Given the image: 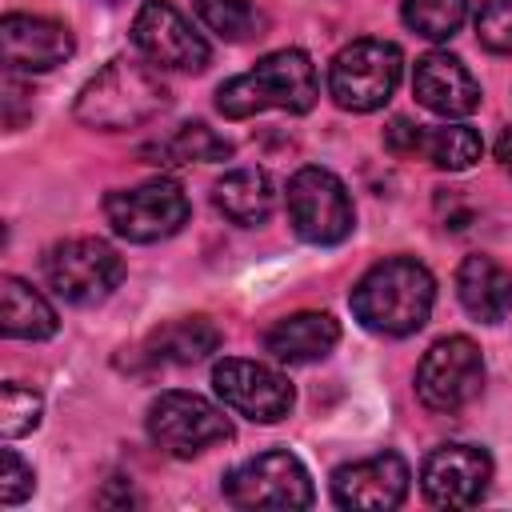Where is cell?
I'll return each instance as SVG.
<instances>
[{
    "mask_svg": "<svg viewBox=\"0 0 512 512\" xmlns=\"http://www.w3.org/2000/svg\"><path fill=\"white\" fill-rule=\"evenodd\" d=\"M352 316L380 336H412L424 328L436 304L432 272L412 256H388L372 264L352 288Z\"/></svg>",
    "mask_w": 512,
    "mask_h": 512,
    "instance_id": "6da1fadb",
    "label": "cell"
},
{
    "mask_svg": "<svg viewBox=\"0 0 512 512\" xmlns=\"http://www.w3.org/2000/svg\"><path fill=\"white\" fill-rule=\"evenodd\" d=\"M172 92L152 64L116 56L108 60L76 96V120L96 132H128L156 120Z\"/></svg>",
    "mask_w": 512,
    "mask_h": 512,
    "instance_id": "7a4b0ae2",
    "label": "cell"
},
{
    "mask_svg": "<svg viewBox=\"0 0 512 512\" xmlns=\"http://www.w3.org/2000/svg\"><path fill=\"white\" fill-rule=\"evenodd\" d=\"M316 96H320V80H316V64L308 60V52L276 48V52L260 56L248 72H240L216 88V112L224 120H248L268 108L308 112L316 104Z\"/></svg>",
    "mask_w": 512,
    "mask_h": 512,
    "instance_id": "3957f363",
    "label": "cell"
},
{
    "mask_svg": "<svg viewBox=\"0 0 512 512\" xmlns=\"http://www.w3.org/2000/svg\"><path fill=\"white\" fill-rule=\"evenodd\" d=\"M404 72V56L392 40H352L328 64V96L344 112H376L392 100Z\"/></svg>",
    "mask_w": 512,
    "mask_h": 512,
    "instance_id": "277c9868",
    "label": "cell"
},
{
    "mask_svg": "<svg viewBox=\"0 0 512 512\" xmlns=\"http://www.w3.org/2000/svg\"><path fill=\"white\" fill-rule=\"evenodd\" d=\"M148 436L168 456L192 460V456L208 452L212 444L232 440V420L212 400L172 388V392H160L148 404Z\"/></svg>",
    "mask_w": 512,
    "mask_h": 512,
    "instance_id": "5b68a950",
    "label": "cell"
},
{
    "mask_svg": "<svg viewBox=\"0 0 512 512\" xmlns=\"http://www.w3.org/2000/svg\"><path fill=\"white\" fill-rule=\"evenodd\" d=\"M284 204H288L292 232L308 244H340V240H348V232L356 224L352 196H348L344 180L328 168H316V164L300 168L288 180Z\"/></svg>",
    "mask_w": 512,
    "mask_h": 512,
    "instance_id": "8992f818",
    "label": "cell"
},
{
    "mask_svg": "<svg viewBox=\"0 0 512 512\" xmlns=\"http://www.w3.org/2000/svg\"><path fill=\"white\" fill-rule=\"evenodd\" d=\"M44 276L52 292L64 296L68 304H100L124 280V260L100 236H72L48 248Z\"/></svg>",
    "mask_w": 512,
    "mask_h": 512,
    "instance_id": "52a82bcc",
    "label": "cell"
},
{
    "mask_svg": "<svg viewBox=\"0 0 512 512\" xmlns=\"http://www.w3.org/2000/svg\"><path fill=\"white\" fill-rule=\"evenodd\" d=\"M104 216L112 232L128 244H156L184 228L188 196L176 180H144L136 188H116L104 196Z\"/></svg>",
    "mask_w": 512,
    "mask_h": 512,
    "instance_id": "ba28073f",
    "label": "cell"
},
{
    "mask_svg": "<svg viewBox=\"0 0 512 512\" xmlns=\"http://www.w3.org/2000/svg\"><path fill=\"white\" fill-rule=\"evenodd\" d=\"M484 392V356L468 336L436 340L416 364V396L432 412H460Z\"/></svg>",
    "mask_w": 512,
    "mask_h": 512,
    "instance_id": "9c48e42d",
    "label": "cell"
},
{
    "mask_svg": "<svg viewBox=\"0 0 512 512\" xmlns=\"http://www.w3.org/2000/svg\"><path fill=\"white\" fill-rule=\"evenodd\" d=\"M224 500L236 508H308L312 480L292 452L272 448V452L248 456L224 476Z\"/></svg>",
    "mask_w": 512,
    "mask_h": 512,
    "instance_id": "30bf717a",
    "label": "cell"
},
{
    "mask_svg": "<svg viewBox=\"0 0 512 512\" xmlns=\"http://www.w3.org/2000/svg\"><path fill=\"white\" fill-rule=\"evenodd\" d=\"M212 388H216L224 408H232L256 424H276L296 404V392H292L284 372H276L260 360H244V356L216 360L212 364Z\"/></svg>",
    "mask_w": 512,
    "mask_h": 512,
    "instance_id": "8fae6325",
    "label": "cell"
},
{
    "mask_svg": "<svg viewBox=\"0 0 512 512\" xmlns=\"http://www.w3.org/2000/svg\"><path fill=\"white\" fill-rule=\"evenodd\" d=\"M132 44L152 68L168 72H204L212 52L208 40L184 20V12L168 0H148L132 20Z\"/></svg>",
    "mask_w": 512,
    "mask_h": 512,
    "instance_id": "7c38bea8",
    "label": "cell"
},
{
    "mask_svg": "<svg viewBox=\"0 0 512 512\" xmlns=\"http://www.w3.org/2000/svg\"><path fill=\"white\" fill-rule=\"evenodd\" d=\"M492 484V456L476 444H444L420 468V492L436 508H472Z\"/></svg>",
    "mask_w": 512,
    "mask_h": 512,
    "instance_id": "4fadbf2b",
    "label": "cell"
},
{
    "mask_svg": "<svg viewBox=\"0 0 512 512\" xmlns=\"http://www.w3.org/2000/svg\"><path fill=\"white\" fill-rule=\"evenodd\" d=\"M408 464L396 452H376L332 472V500L356 512H388L408 496Z\"/></svg>",
    "mask_w": 512,
    "mask_h": 512,
    "instance_id": "5bb4252c",
    "label": "cell"
},
{
    "mask_svg": "<svg viewBox=\"0 0 512 512\" xmlns=\"http://www.w3.org/2000/svg\"><path fill=\"white\" fill-rule=\"evenodd\" d=\"M0 52L12 72H48L76 52V40L60 20L8 12L0 20Z\"/></svg>",
    "mask_w": 512,
    "mask_h": 512,
    "instance_id": "9a60e30c",
    "label": "cell"
},
{
    "mask_svg": "<svg viewBox=\"0 0 512 512\" xmlns=\"http://www.w3.org/2000/svg\"><path fill=\"white\" fill-rule=\"evenodd\" d=\"M412 96L444 120H464L480 108V84L464 68V60H456L452 52H428L416 60Z\"/></svg>",
    "mask_w": 512,
    "mask_h": 512,
    "instance_id": "2e32d148",
    "label": "cell"
},
{
    "mask_svg": "<svg viewBox=\"0 0 512 512\" xmlns=\"http://www.w3.org/2000/svg\"><path fill=\"white\" fill-rule=\"evenodd\" d=\"M340 340V324L328 312H292L264 332V352L280 364H316Z\"/></svg>",
    "mask_w": 512,
    "mask_h": 512,
    "instance_id": "e0dca14e",
    "label": "cell"
},
{
    "mask_svg": "<svg viewBox=\"0 0 512 512\" xmlns=\"http://www.w3.org/2000/svg\"><path fill=\"white\" fill-rule=\"evenodd\" d=\"M456 296L472 320L496 324L512 308V272L492 256H464L456 268Z\"/></svg>",
    "mask_w": 512,
    "mask_h": 512,
    "instance_id": "ac0fdd59",
    "label": "cell"
},
{
    "mask_svg": "<svg viewBox=\"0 0 512 512\" xmlns=\"http://www.w3.org/2000/svg\"><path fill=\"white\" fill-rule=\"evenodd\" d=\"M212 204L240 228H256L276 208V188L264 168H232L212 184Z\"/></svg>",
    "mask_w": 512,
    "mask_h": 512,
    "instance_id": "d6986e66",
    "label": "cell"
},
{
    "mask_svg": "<svg viewBox=\"0 0 512 512\" xmlns=\"http://www.w3.org/2000/svg\"><path fill=\"white\" fill-rule=\"evenodd\" d=\"M220 344V332L204 320V316H180V320H168L160 324L148 340H144V356L152 364H200L204 356H212Z\"/></svg>",
    "mask_w": 512,
    "mask_h": 512,
    "instance_id": "ffe728a7",
    "label": "cell"
},
{
    "mask_svg": "<svg viewBox=\"0 0 512 512\" xmlns=\"http://www.w3.org/2000/svg\"><path fill=\"white\" fill-rule=\"evenodd\" d=\"M56 312L52 304L20 276L0 280V328L12 340H48L56 332Z\"/></svg>",
    "mask_w": 512,
    "mask_h": 512,
    "instance_id": "44dd1931",
    "label": "cell"
},
{
    "mask_svg": "<svg viewBox=\"0 0 512 512\" xmlns=\"http://www.w3.org/2000/svg\"><path fill=\"white\" fill-rule=\"evenodd\" d=\"M484 152V140L476 128L468 124H436V128H424L420 124V140H416V156H424L428 164L444 168V172H464L480 160Z\"/></svg>",
    "mask_w": 512,
    "mask_h": 512,
    "instance_id": "7402d4cb",
    "label": "cell"
},
{
    "mask_svg": "<svg viewBox=\"0 0 512 512\" xmlns=\"http://www.w3.org/2000/svg\"><path fill=\"white\" fill-rule=\"evenodd\" d=\"M144 156H156L152 164H212V160H228L232 156V144L224 136H216L208 124L192 120V124H180L168 140L144 148Z\"/></svg>",
    "mask_w": 512,
    "mask_h": 512,
    "instance_id": "603a6c76",
    "label": "cell"
},
{
    "mask_svg": "<svg viewBox=\"0 0 512 512\" xmlns=\"http://www.w3.org/2000/svg\"><path fill=\"white\" fill-rule=\"evenodd\" d=\"M192 8L200 16V24L228 44H244L252 36H264V28H268L264 12L248 0H192Z\"/></svg>",
    "mask_w": 512,
    "mask_h": 512,
    "instance_id": "cb8c5ba5",
    "label": "cell"
},
{
    "mask_svg": "<svg viewBox=\"0 0 512 512\" xmlns=\"http://www.w3.org/2000/svg\"><path fill=\"white\" fill-rule=\"evenodd\" d=\"M404 24L424 40H448L460 32L468 16V0H404L400 4Z\"/></svg>",
    "mask_w": 512,
    "mask_h": 512,
    "instance_id": "d4e9b609",
    "label": "cell"
},
{
    "mask_svg": "<svg viewBox=\"0 0 512 512\" xmlns=\"http://www.w3.org/2000/svg\"><path fill=\"white\" fill-rule=\"evenodd\" d=\"M40 412H44L40 392H32L24 384H4L0 388V432H4V440H16V436L32 432L40 424Z\"/></svg>",
    "mask_w": 512,
    "mask_h": 512,
    "instance_id": "484cf974",
    "label": "cell"
},
{
    "mask_svg": "<svg viewBox=\"0 0 512 512\" xmlns=\"http://www.w3.org/2000/svg\"><path fill=\"white\" fill-rule=\"evenodd\" d=\"M476 40L496 56H512V0H480Z\"/></svg>",
    "mask_w": 512,
    "mask_h": 512,
    "instance_id": "4316f807",
    "label": "cell"
},
{
    "mask_svg": "<svg viewBox=\"0 0 512 512\" xmlns=\"http://www.w3.org/2000/svg\"><path fill=\"white\" fill-rule=\"evenodd\" d=\"M36 488V476L32 468L16 456V448H4V472H0V504L4 508H16L24 496H32Z\"/></svg>",
    "mask_w": 512,
    "mask_h": 512,
    "instance_id": "83f0119b",
    "label": "cell"
},
{
    "mask_svg": "<svg viewBox=\"0 0 512 512\" xmlns=\"http://www.w3.org/2000/svg\"><path fill=\"white\" fill-rule=\"evenodd\" d=\"M416 140H420V124H412V120H404V116H396V120L384 128V144H388V152H396V156H416Z\"/></svg>",
    "mask_w": 512,
    "mask_h": 512,
    "instance_id": "f1b7e54d",
    "label": "cell"
},
{
    "mask_svg": "<svg viewBox=\"0 0 512 512\" xmlns=\"http://www.w3.org/2000/svg\"><path fill=\"white\" fill-rule=\"evenodd\" d=\"M496 160L512 172V128H504V132H500V140H496Z\"/></svg>",
    "mask_w": 512,
    "mask_h": 512,
    "instance_id": "f546056e",
    "label": "cell"
}]
</instances>
